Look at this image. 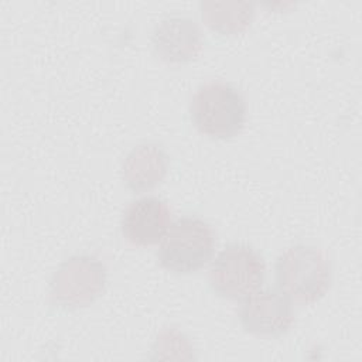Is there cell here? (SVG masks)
Wrapping results in <instances>:
<instances>
[{
    "label": "cell",
    "instance_id": "obj_1",
    "mask_svg": "<svg viewBox=\"0 0 362 362\" xmlns=\"http://www.w3.org/2000/svg\"><path fill=\"white\" fill-rule=\"evenodd\" d=\"M274 277L277 287L288 300L308 304L320 300L328 291L332 267L320 247L297 243L279 255Z\"/></svg>",
    "mask_w": 362,
    "mask_h": 362
},
{
    "label": "cell",
    "instance_id": "obj_2",
    "mask_svg": "<svg viewBox=\"0 0 362 362\" xmlns=\"http://www.w3.org/2000/svg\"><path fill=\"white\" fill-rule=\"evenodd\" d=\"M194 126L212 139L236 136L246 120V102L232 85L221 81L204 83L189 103Z\"/></svg>",
    "mask_w": 362,
    "mask_h": 362
},
{
    "label": "cell",
    "instance_id": "obj_3",
    "mask_svg": "<svg viewBox=\"0 0 362 362\" xmlns=\"http://www.w3.org/2000/svg\"><path fill=\"white\" fill-rule=\"evenodd\" d=\"M106 266L93 255H74L54 272L48 300L61 310H78L95 303L105 290Z\"/></svg>",
    "mask_w": 362,
    "mask_h": 362
},
{
    "label": "cell",
    "instance_id": "obj_4",
    "mask_svg": "<svg viewBox=\"0 0 362 362\" xmlns=\"http://www.w3.org/2000/svg\"><path fill=\"white\" fill-rule=\"evenodd\" d=\"M215 233L208 222L182 216L170 225L158 249L160 264L175 274H188L204 267L212 257Z\"/></svg>",
    "mask_w": 362,
    "mask_h": 362
},
{
    "label": "cell",
    "instance_id": "obj_5",
    "mask_svg": "<svg viewBox=\"0 0 362 362\" xmlns=\"http://www.w3.org/2000/svg\"><path fill=\"white\" fill-rule=\"evenodd\" d=\"M264 273L266 263L259 252L243 243H230L211 263L208 280L218 296L242 300L259 290Z\"/></svg>",
    "mask_w": 362,
    "mask_h": 362
},
{
    "label": "cell",
    "instance_id": "obj_6",
    "mask_svg": "<svg viewBox=\"0 0 362 362\" xmlns=\"http://www.w3.org/2000/svg\"><path fill=\"white\" fill-rule=\"evenodd\" d=\"M238 317L242 328L256 337H280L294 321L290 300L270 288L256 290L245 297Z\"/></svg>",
    "mask_w": 362,
    "mask_h": 362
},
{
    "label": "cell",
    "instance_id": "obj_7",
    "mask_svg": "<svg viewBox=\"0 0 362 362\" xmlns=\"http://www.w3.org/2000/svg\"><path fill=\"white\" fill-rule=\"evenodd\" d=\"M154 54L167 64H185L198 57L204 45L199 25L187 16L161 18L153 33Z\"/></svg>",
    "mask_w": 362,
    "mask_h": 362
},
{
    "label": "cell",
    "instance_id": "obj_8",
    "mask_svg": "<svg viewBox=\"0 0 362 362\" xmlns=\"http://www.w3.org/2000/svg\"><path fill=\"white\" fill-rule=\"evenodd\" d=\"M170 219V209L163 199L143 197L124 209L120 228L124 239L132 245L151 246L163 239Z\"/></svg>",
    "mask_w": 362,
    "mask_h": 362
},
{
    "label": "cell",
    "instance_id": "obj_9",
    "mask_svg": "<svg viewBox=\"0 0 362 362\" xmlns=\"http://www.w3.org/2000/svg\"><path fill=\"white\" fill-rule=\"evenodd\" d=\"M168 170V156L158 143H141L130 150L122 165V178L133 192L156 188Z\"/></svg>",
    "mask_w": 362,
    "mask_h": 362
},
{
    "label": "cell",
    "instance_id": "obj_10",
    "mask_svg": "<svg viewBox=\"0 0 362 362\" xmlns=\"http://www.w3.org/2000/svg\"><path fill=\"white\" fill-rule=\"evenodd\" d=\"M202 21L215 33L236 35L243 33L253 20L255 4L252 1H214L199 3Z\"/></svg>",
    "mask_w": 362,
    "mask_h": 362
},
{
    "label": "cell",
    "instance_id": "obj_11",
    "mask_svg": "<svg viewBox=\"0 0 362 362\" xmlns=\"http://www.w3.org/2000/svg\"><path fill=\"white\" fill-rule=\"evenodd\" d=\"M153 351H157V356H160L163 352L171 351L170 358H188L182 354V351L189 352L192 351V346L189 341L177 329H163L153 346Z\"/></svg>",
    "mask_w": 362,
    "mask_h": 362
}]
</instances>
